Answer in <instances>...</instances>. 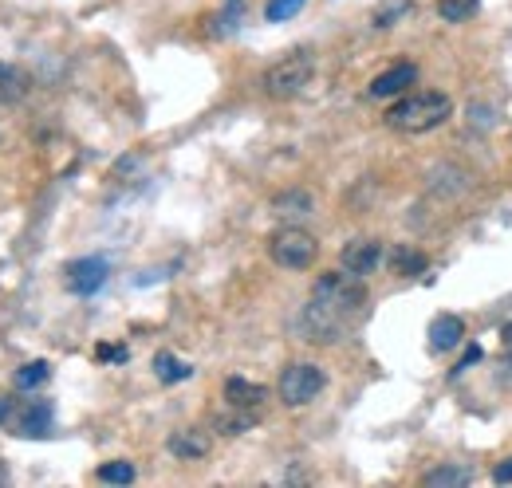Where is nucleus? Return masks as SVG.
<instances>
[{"mask_svg": "<svg viewBox=\"0 0 512 488\" xmlns=\"http://www.w3.org/2000/svg\"><path fill=\"white\" fill-rule=\"evenodd\" d=\"M304 4H308V0H268L264 16H268L272 24H280V20H292V16H296Z\"/></svg>", "mask_w": 512, "mask_h": 488, "instance_id": "obj_22", "label": "nucleus"}, {"mask_svg": "<svg viewBox=\"0 0 512 488\" xmlns=\"http://www.w3.org/2000/svg\"><path fill=\"white\" fill-rule=\"evenodd\" d=\"M48 378H52V366L48 363H28L16 370V386H20V390H36V386H44Z\"/></svg>", "mask_w": 512, "mask_h": 488, "instance_id": "obj_19", "label": "nucleus"}, {"mask_svg": "<svg viewBox=\"0 0 512 488\" xmlns=\"http://www.w3.org/2000/svg\"><path fill=\"white\" fill-rule=\"evenodd\" d=\"M4 485H12V473H8V465L0 461V488H4Z\"/></svg>", "mask_w": 512, "mask_h": 488, "instance_id": "obj_27", "label": "nucleus"}, {"mask_svg": "<svg viewBox=\"0 0 512 488\" xmlns=\"http://www.w3.org/2000/svg\"><path fill=\"white\" fill-rule=\"evenodd\" d=\"M469 481H473V473H469L465 465H438V469H430V473L422 477L426 488H465Z\"/></svg>", "mask_w": 512, "mask_h": 488, "instance_id": "obj_15", "label": "nucleus"}, {"mask_svg": "<svg viewBox=\"0 0 512 488\" xmlns=\"http://www.w3.org/2000/svg\"><path fill=\"white\" fill-rule=\"evenodd\" d=\"M28 91H32V75L16 63H0V107L20 103Z\"/></svg>", "mask_w": 512, "mask_h": 488, "instance_id": "obj_12", "label": "nucleus"}, {"mask_svg": "<svg viewBox=\"0 0 512 488\" xmlns=\"http://www.w3.org/2000/svg\"><path fill=\"white\" fill-rule=\"evenodd\" d=\"M99 481L103 485H130L134 481V465L130 461H107V465H99Z\"/></svg>", "mask_w": 512, "mask_h": 488, "instance_id": "obj_20", "label": "nucleus"}, {"mask_svg": "<svg viewBox=\"0 0 512 488\" xmlns=\"http://www.w3.org/2000/svg\"><path fill=\"white\" fill-rule=\"evenodd\" d=\"M12 406H16V402H12V398H0V426H4V422H8V414H12Z\"/></svg>", "mask_w": 512, "mask_h": 488, "instance_id": "obj_26", "label": "nucleus"}, {"mask_svg": "<svg viewBox=\"0 0 512 488\" xmlns=\"http://www.w3.org/2000/svg\"><path fill=\"white\" fill-rule=\"evenodd\" d=\"M505 339H509V343H512V323H509V327H505Z\"/></svg>", "mask_w": 512, "mask_h": 488, "instance_id": "obj_28", "label": "nucleus"}, {"mask_svg": "<svg viewBox=\"0 0 512 488\" xmlns=\"http://www.w3.org/2000/svg\"><path fill=\"white\" fill-rule=\"evenodd\" d=\"M343 268L351 272V276H371L375 268H379V260H383V244L371 241V237H355V241L343 248Z\"/></svg>", "mask_w": 512, "mask_h": 488, "instance_id": "obj_8", "label": "nucleus"}, {"mask_svg": "<svg viewBox=\"0 0 512 488\" xmlns=\"http://www.w3.org/2000/svg\"><path fill=\"white\" fill-rule=\"evenodd\" d=\"M363 304H367L363 276H351L347 268L320 276L312 300L300 311V331H304V339H308V343H335V339H343V335L351 331V323L359 319Z\"/></svg>", "mask_w": 512, "mask_h": 488, "instance_id": "obj_1", "label": "nucleus"}, {"mask_svg": "<svg viewBox=\"0 0 512 488\" xmlns=\"http://www.w3.org/2000/svg\"><path fill=\"white\" fill-rule=\"evenodd\" d=\"M95 355H99L103 363H123V359H127V347H111V343H103Z\"/></svg>", "mask_w": 512, "mask_h": 488, "instance_id": "obj_24", "label": "nucleus"}, {"mask_svg": "<svg viewBox=\"0 0 512 488\" xmlns=\"http://www.w3.org/2000/svg\"><path fill=\"white\" fill-rule=\"evenodd\" d=\"M465 339V323L457 319V315H438L434 323H430V347L442 355V351H453L457 343Z\"/></svg>", "mask_w": 512, "mask_h": 488, "instance_id": "obj_13", "label": "nucleus"}, {"mask_svg": "<svg viewBox=\"0 0 512 488\" xmlns=\"http://www.w3.org/2000/svg\"><path fill=\"white\" fill-rule=\"evenodd\" d=\"M225 398H229V406L256 410V406L268 398V390H264V386H256V382H249V378H229V382H225Z\"/></svg>", "mask_w": 512, "mask_h": 488, "instance_id": "obj_14", "label": "nucleus"}, {"mask_svg": "<svg viewBox=\"0 0 512 488\" xmlns=\"http://www.w3.org/2000/svg\"><path fill=\"white\" fill-rule=\"evenodd\" d=\"M170 453L174 457H182V461H201L205 453H209V445H213V437L205 433V429H197V426H186V429H178V433H170Z\"/></svg>", "mask_w": 512, "mask_h": 488, "instance_id": "obj_11", "label": "nucleus"}, {"mask_svg": "<svg viewBox=\"0 0 512 488\" xmlns=\"http://www.w3.org/2000/svg\"><path fill=\"white\" fill-rule=\"evenodd\" d=\"M390 264H394V272L398 276H418V272H426V252H418V248H394L390 252Z\"/></svg>", "mask_w": 512, "mask_h": 488, "instance_id": "obj_18", "label": "nucleus"}, {"mask_svg": "<svg viewBox=\"0 0 512 488\" xmlns=\"http://www.w3.org/2000/svg\"><path fill=\"white\" fill-rule=\"evenodd\" d=\"M453 115V103L442 91H414V95H402L390 111H386V126L398 130V134H426L434 126Z\"/></svg>", "mask_w": 512, "mask_h": 488, "instance_id": "obj_2", "label": "nucleus"}, {"mask_svg": "<svg viewBox=\"0 0 512 488\" xmlns=\"http://www.w3.org/2000/svg\"><path fill=\"white\" fill-rule=\"evenodd\" d=\"M406 12H410V4H406V0H398V4H390V8H383V12L375 16V24L386 28V24H394V16H406Z\"/></svg>", "mask_w": 512, "mask_h": 488, "instance_id": "obj_23", "label": "nucleus"}, {"mask_svg": "<svg viewBox=\"0 0 512 488\" xmlns=\"http://www.w3.org/2000/svg\"><path fill=\"white\" fill-rule=\"evenodd\" d=\"M493 481H497V485H512V457H509V461H501V465H497Z\"/></svg>", "mask_w": 512, "mask_h": 488, "instance_id": "obj_25", "label": "nucleus"}, {"mask_svg": "<svg viewBox=\"0 0 512 488\" xmlns=\"http://www.w3.org/2000/svg\"><path fill=\"white\" fill-rule=\"evenodd\" d=\"M410 83H418V67L414 63H394V67H386L383 75H375L371 79V99H394V95H402V91H410Z\"/></svg>", "mask_w": 512, "mask_h": 488, "instance_id": "obj_9", "label": "nucleus"}, {"mask_svg": "<svg viewBox=\"0 0 512 488\" xmlns=\"http://www.w3.org/2000/svg\"><path fill=\"white\" fill-rule=\"evenodd\" d=\"M4 426L20 437H44L52 429V406L48 402H16Z\"/></svg>", "mask_w": 512, "mask_h": 488, "instance_id": "obj_6", "label": "nucleus"}, {"mask_svg": "<svg viewBox=\"0 0 512 488\" xmlns=\"http://www.w3.org/2000/svg\"><path fill=\"white\" fill-rule=\"evenodd\" d=\"M256 426V410H245V406H233L229 414H217L213 418V429L225 433V437H237V433H249Z\"/></svg>", "mask_w": 512, "mask_h": 488, "instance_id": "obj_16", "label": "nucleus"}, {"mask_svg": "<svg viewBox=\"0 0 512 488\" xmlns=\"http://www.w3.org/2000/svg\"><path fill=\"white\" fill-rule=\"evenodd\" d=\"M438 12H442V20H449V24H461L465 16L477 12V0H438Z\"/></svg>", "mask_w": 512, "mask_h": 488, "instance_id": "obj_21", "label": "nucleus"}, {"mask_svg": "<svg viewBox=\"0 0 512 488\" xmlns=\"http://www.w3.org/2000/svg\"><path fill=\"white\" fill-rule=\"evenodd\" d=\"M103 284H107V260L83 256V260L67 264V288H71L75 296H95Z\"/></svg>", "mask_w": 512, "mask_h": 488, "instance_id": "obj_7", "label": "nucleus"}, {"mask_svg": "<svg viewBox=\"0 0 512 488\" xmlns=\"http://www.w3.org/2000/svg\"><path fill=\"white\" fill-rule=\"evenodd\" d=\"M323 386H327V378H323V370L316 363L284 366V374H280V382H276L284 406H308V402H316L323 394Z\"/></svg>", "mask_w": 512, "mask_h": 488, "instance_id": "obj_5", "label": "nucleus"}, {"mask_svg": "<svg viewBox=\"0 0 512 488\" xmlns=\"http://www.w3.org/2000/svg\"><path fill=\"white\" fill-rule=\"evenodd\" d=\"M154 374H158V378H162L166 386H174V382L190 378L193 366L182 363V359H178V355H170V351H158V355H154Z\"/></svg>", "mask_w": 512, "mask_h": 488, "instance_id": "obj_17", "label": "nucleus"}, {"mask_svg": "<svg viewBox=\"0 0 512 488\" xmlns=\"http://www.w3.org/2000/svg\"><path fill=\"white\" fill-rule=\"evenodd\" d=\"M268 256H272L280 268H288V272H304V268L316 264L320 241H316L308 229H300V225H284V229H276V233L268 237Z\"/></svg>", "mask_w": 512, "mask_h": 488, "instance_id": "obj_3", "label": "nucleus"}, {"mask_svg": "<svg viewBox=\"0 0 512 488\" xmlns=\"http://www.w3.org/2000/svg\"><path fill=\"white\" fill-rule=\"evenodd\" d=\"M312 209H316V197L308 189H288V193H276L272 197V213L284 225H300L304 217H312Z\"/></svg>", "mask_w": 512, "mask_h": 488, "instance_id": "obj_10", "label": "nucleus"}, {"mask_svg": "<svg viewBox=\"0 0 512 488\" xmlns=\"http://www.w3.org/2000/svg\"><path fill=\"white\" fill-rule=\"evenodd\" d=\"M312 75H316V60H312V52H292V56H284V60H276L268 71H264V91L272 95V99H296L308 83H312Z\"/></svg>", "mask_w": 512, "mask_h": 488, "instance_id": "obj_4", "label": "nucleus"}]
</instances>
